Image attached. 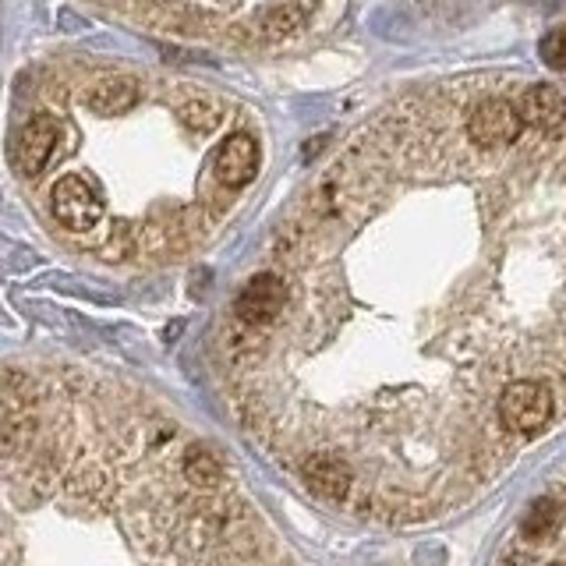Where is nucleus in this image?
Instances as JSON below:
<instances>
[{
    "label": "nucleus",
    "instance_id": "1",
    "mask_svg": "<svg viewBox=\"0 0 566 566\" xmlns=\"http://www.w3.org/2000/svg\"><path fill=\"white\" fill-rule=\"evenodd\" d=\"M556 415V394L553 386L542 379H513L500 394V418L506 432L535 436L542 432Z\"/></svg>",
    "mask_w": 566,
    "mask_h": 566
},
{
    "label": "nucleus",
    "instance_id": "2",
    "mask_svg": "<svg viewBox=\"0 0 566 566\" xmlns=\"http://www.w3.org/2000/svg\"><path fill=\"white\" fill-rule=\"evenodd\" d=\"M50 209L57 223H64L75 234H88L103 220V199L96 185L82 174H64L57 185L50 188Z\"/></svg>",
    "mask_w": 566,
    "mask_h": 566
},
{
    "label": "nucleus",
    "instance_id": "3",
    "mask_svg": "<svg viewBox=\"0 0 566 566\" xmlns=\"http://www.w3.org/2000/svg\"><path fill=\"white\" fill-rule=\"evenodd\" d=\"M64 142V124L53 117V114H35L25 120V128L18 132V142H14V164L25 177H40L53 153L61 149Z\"/></svg>",
    "mask_w": 566,
    "mask_h": 566
},
{
    "label": "nucleus",
    "instance_id": "4",
    "mask_svg": "<svg viewBox=\"0 0 566 566\" xmlns=\"http://www.w3.org/2000/svg\"><path fill=\"white\" fill-rule=\"evenodd\" d=\"M259 174V142L248 132H234L220 142L217 156H212V177L223 191H238L252 185Z\"/></svg>",
    "mask_w": 566,
    "mask_h": 566
},
{
    "label": "nucleus",
    "instance_id": "5",
    "mask_svg": "<svg viewBox=\"0 0 566 566\" xmlns=\"http://www.w3.org/2000/svg\"><path fill=\"white\" fill-rule=\"evenodd\" d=\"M287 283H283V276L276 273H259L244 283V291L238 294V318L244 326H265L273 323V318L287 308Z\"/></svg>",
    "mask_w": 566,
    "mask_h": 566
},
{
    "label": "nucleus",
    "instance_id": "6",
    "mask_svg": "<svg viewBox=\"0 0 566 566\" xmlns=\"http://www.w3.org/2000/svg\"><path fill=\"white\" fill-rule=\"evenodd\" d=\"M135 103H138V82L132 75H103L85 93V106L96 117H120Z\"/></svg>",
    "mask_w": 566,
    "mask_h": 566
},
{
    "label": "nucleus",
    "instance_id": "7",
    "mask_svg": "<svg viewBox=\"0 0 566 566\" xmlns=\"http://www.w3.org/2000/svg\"><path fill=\"white\" fill-rule=\"evenodd\" d=\"M301 474H305V482L329 495V500H344L354 485V471L347 468V460L340 457H329V453H318V457H308L305 464H301Z\"/></svg>",
    "mask_w": 566,
    "mask_h": 566
},
{
    "label": "nucleus",
    "instance_id": "8",
    "mask_svg": "<svg viewBox=\"0 0 566 566\" xmlns=\"http://www.w3.org/2000/svg\"><path fill=\"white\" fill-rule=\"evenodd\" d=\"M556 521H559L556 503H553V500H538L535 506L527 510L524 535H527L531 542H542V538H548V535H553V531H556Z\"/></svg>",
    "mask_w": 566,
    "mask_h": 566
},
{
    "label": "nucleus",
    "instance_id": "9",
    "mask_svg": "<svg viewBox=\"0 0 566 566\" xmlns=\"http://www.w3.org/2000/svg\"><path fill=\"white\" fill-rule=\"evenodd\" d=\"M185 471H188V478H191V482L195 485H212V482H217V478H220V468H217V460H212L206 450H199V447H195L191 453H188V460H185Z\"/></svg>",
    "mask_w": 566,
    "mask_h": 566
},
{
    "label": "nucleus",
    "instance_id": "10",
    "mask_svg": "<svg viewBox=\"0 0 566 566\" xmlns=\"http://www.w3.org/2000/svg\"><path fill=\"white\" fill-rule=\"evenodd\" d=\"M542 57L548 64H556V67H566V29H556V32L545 35V40H542Z\"/></svg>",
    "mask_w": 566,
    "mask_h": 566
}]
</instances>
